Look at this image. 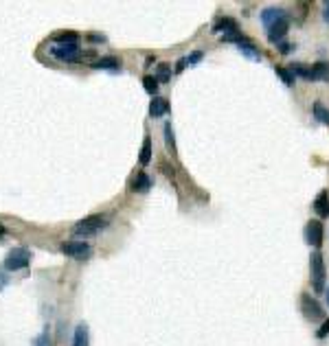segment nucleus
<instances>
[{
	"mask_svg": "<svg viewBox=\"0 0 329 346\" xmlns=\"http://www.w3.org/2000/svg\"><path fill=\"white\" fill-rule=\"evenodd\" d=\"M106 226H108L106 217L90 215V217H86V219H82V222H77L75 226H72V234H75V237H92V234L104 230Z\"/></svg>",
	"mask_w": 329,
	"mask_h": 346,
	"instance_id": "obj_1",
	"label": "nucleus"
},
{
	"mask_svg": "<svg viewBox=\"0 0 329 346\" xmlns=\"http://www.w3.org/2000/svg\"><path fill=\"white\" fill-rule=\"evenodd\" d=\"M310 272H312L314 291H316V294H323V291H325V261H323V254H320V252H312Z\"/></svg>",
	"mask_w": 329,
	"mask_h": 346,
	"instance_id": "obj_2",
	"label": "nucleus"
},
{
	"mask_svg": "<svg viewBox=\"0 0 329 346\" xmlns=\"http://www.w3.org/2000/svg\"><path fill=\"white\" fill-rule=\"evenodd\" d=\"M31 263V252L27 248H13L9 250V254L5 256V270L7 272H16V270H24Z\"/></svg>",
	"mask_w": 329,
	"mask_h": 346,
	"instance_id": "obj_3",
	"label": "nucleus"
},
{
	"mask_svg": "<svg viewBox=\"0 0 329 346\" xmlns=\"http://www.w3.org/2000/svg\"><path fill=\"white\" fill-rule=\"evenodd\" d=\"M301 309H303V315L310 322H320L325 320V309L320 307V303L316 298H312L310 294H303L301 296Z\"/></svg>",
	"mask_w": 329,
	"mask_h": 346,
	"instance_id": "obj_4",
	"label": "nucleus"
},
{
	"mask_svg": "<svg viewBox=\"0 0 329 346\" xmlns=\"http://www.w3.org/2000/svg\"><path fill=\"white\" fill-rule=\"evenodd\" d=\"M50 55L55 57V60H60V62H77L79 60V44L77 42H72V44H53L50 46Z\"/></svg>",
	"mask_w": 329,
	"mask_h": 346,
	"instance_id": "obj_5",
	"label": "nucleus"
},
{
	"mask_svg": "<svg viewBox=\"0 0 329 346\" xmlns=\"http://www.w3.org/2000/svg\"><path fill=\"white\" fill-rule=\"evenodd\" d=\"M323 239H325V228H323V222L318 219H312L310 224L305 226V241L314 248H320L323 246Z\"/></svg>",
	"mask_w": 329,
	"mask_h": 346,
	"instance_id": "obj_6",
	"label": "nucleus"
},
{
	"mask_svg": "<svg viewBox=\"0 0 329 346\" xmlns=\"http://www.w3.org/2000/svg\"><path fill=\"white\" fill-rule=\"evenodd\" d=\"M62 252L66 256H72V259H86L90 254V246L86 241H66V244H62Z\"/></svg>",
	"mask_w": 329,
	"mask_h": 346,
	"instance_id": "obj_7",
	"label": "nucleus"
},
{
	"mask_svg": "<svg viewBox=\"0 0 329 346\" xmlns=\"http://www.w3.org/2000/svg\"><path fill=\"white\" fill-rule=\"evenodd\" d=\"M281 20H288V11L285 9H266L261 13V22L266 24V29H270L272 24H276V22Z\"/></svg>",
	"mask_w": 329,
	"mask_h": 346,
	"instance_id": "obj_8",
	"label": "nucleus"
},
{
	"mask_svg": "<svg viewBox=\"0 0 329 346\" xmlns=\"http://www.w3.org/2000/svg\"><path fill=\"white\" fill-rule=\"evenodd\" d=\"M169 112V101L163 99V97H154L149 103V116L151 119H160Z\"/></svg>",
	"mask_w": 329,
	"mask_h": 346,
	"instance_id": "obj_9",
	"label": "nucleus"
},
{
	"mask_svg": "<svg viewBox=\"0 0 329 346\" xmlns=\"http://www.w3.org/2000/svg\"><path fill=\"white\" fill-rule=\"evenodd\" d=\"M288 26H290L288 20H281V22H276V24H272L268 29V40L272 44H279L283 40V35L288 33Z\"/></svg>",
	"mask_w": 329,
	"mask_h": 346,
	"instance_id": "obj_10",
	"label": "nucleus"
},
{
	"mask_svg": "<svg viewBox=\"0 0 329 346\" xmlns=\"http://www.w3.org/2000/svg\"><path fill=\"white\" fill-rule=\"evenodd\" d=\"M310 82H329V64L318 62L310 68Z\"/></svg>",
	"mask_w": 329,
	"mask_h": 346,
	"instance_id": "obj_11",
	"label": "nucleus"
},
{
	"mask_svg": "<svg viewBox=\"0 0 329 346\" xmlns=\"http://www.w3.org/2000/svg\"><path fill=\"white\" fill-rule=\"evenodd\" d=\"M314 210H316L318 217H329V195L327 191H320L314 200Z\"/></svg>",
	"mask_w": 329,
	"mask_h": 346,
	"instance_id": "obj_12",
	"label": "nucleus"
},
{
	"mask_svg": "<svg viewBox=\"0 0 329 346\" xmlns=\"http://www.w3.org/2000/svg\"><path fill=\"white\" fill-rule=\"evenodd\" d=\"M94 68H101V70H110V72H119L121 70V60H116V57H101L92 64Z\"/></svg>",
	"mask_w": 329,
	"mask_h": 346,
	"instance_id": "obj_13",
	"label": "nucleus"
},
{
	"mask_svg": "<svg viewBox=\"0 0 329 346\" xmlns=\"http://www.w3.org/2000/svg\"><path fill=\"white\" fill-rule=\"evenodd\" d=\"M213 31H215V33H224V35L235 33V31H237V22L233 20V18H222V20H217V22H215Z\"/></svg>",
	"mask_w": 329,
	"mask_h": 346,
	"instance_id": "obj_14",
	"label": "nucleus"
},
{
	"mask_svg": "<svg viewBox=\"0 0 329 346\" xmlns=\"http://www.w3.org/2000/svg\"><path fill=\"white\" fill-rule=\"evenodd\" d=\"M90 344V335H88V327L84 325H77L75 329V340H72V346H88Z\"/></svg>",
	"mask_w": 329,
	"mask_h": 346,
	"instance_id": "obj_15",
	"label": "nucleus"
},
{
	"mask_svg": "<svg viewBox=\"0 0 329 346\" xmlns=\"http://www.w3.org/2000/svg\"><path fill=\"white\" fill-rule=\"evenodd\" d=\"M138 163H141V167H147L151 163V138L145 136L143 141V147H141V156H138Z\"/></svg>",
	"mask_w": 329,
	"mask_h": 346,
	"instance_id": "obj_16",
	"label": "nucleus"
},
{
	"mask_svg": "<svg viewBox=\"0 0 329 346\" xmlns=\"http://www.w3.org/2000/svg\"><path fill=\"white\" fill-rule=\"evenodd\" d=\"M53 40H55V44H72L79 40V35L75 31H60L53 35Z\"/></svg>",
	"mask_w": 329,
	"mask_h": 346,
	"instance_id": "obj_17",
	"label": "nucleus"
},
{
	"mask_svg": "<svg viewBox=\"0 0 329 346\" xmlns=\"http://www.w3.org/2000/svg\"><path fill=\"white\" fill-rule=\"evenodd\" d=\"M149 187H151V178H149V175L147 173H138L136 182H134V191H141V193H143V191H147Z\"/></svg>",
	"mask_w": 329,
	"mask_h": 346,
	"instance_id": "obj_18",
	"label": "nucleus"
},
{
	"mask_svg": "<svg viewBox=\"0 0 329 346\" xmlns=\"http://www.w3.org/2000/svg\"><path fill=\"white\" fill-rule=\"evenodd\" d=\"M169 77H171V66L169 64H158L156 82H169Z\"/></svg>",
	"mask_w": 329,
	"mask_h": 346,
	"instance_id": "obj_19",
	"label": "nucleus"
},
{
	"mask_svg": "<svg viewBox=\"0 0 329 346\" xmlns=\"http://www.w3.org/2000/svg\"><path fill=\"white\" fill-rule=\"evenodd\" d=\"M314 114H316V119H318L320 123L329 125V110L323 108V103H314Z\"/></svg>",
	"mask_w": 329,
	"mask_h": 346,
	"instance_id": "obj_20",
	"label": "nucleus"
},
{
	"mask_svg": "<svg viewBox=\"0 0 329 346\" xmlns=\"http://www.w3.org/2000/svg\"><path fill=\"white\" fill-rule=\"evenodd\" d=\"M143 88L151 94V97H158V84H156V77H145V79H143Z\"/></svg>",
	"mask_w": 329,
	"mask_h": 346,
	"instance_id": "obj_21",
	"label": "nucleus"
},
{
	"mask_svg": "<svg viewBox=\"0 0 329 346\" xmlns=\"http://www.w3.org/2000/svg\"><path fill=\"white\" fill-rule=\"evenodd\" d=\"M276 70V75H279L281 79H283V84L285 86H292V84H294V72H292V70H288V68H274Z\"/></svg>",
	"mask_w": 329,
	"mask_h": 346,
	"instance_id": "obj_22",
	"label": "nucleus"
},
{
	"mask_svg": "<svg viewBox=\"0 0 329 346\" xmlns=\"http://www.w3.org/2000/svg\"><path fill=\"white\" fill-rule=\"evenodd\" d=\"M165 138H167V147H169L171 151H175V143H173V127H171V123H167V125H165Z\"/></svg>",
	"mask_w": 329,
	"mask_h": 346,
	"instance_id": "obj_23",
	"label": "nucleus"
},
{
	"mask_svg": "<svg viewBox=\"0 0 329 346\" xmlns=\"http://www.w3.org/2000/svg\"><path fill=\"white\" fill-rule=\"evenodd\" d=\"M202 57H204V55H202V50H193V53H191V55H189V57H187V60H185V62H187L189 66H195L197 62H200V60H202Z\"/></svg>",
	"mask_w": 329,
	"mask_h": 346,
	"instance_id": "obj_24",
	"label": "nucleus"
},
{
	"mask_svg": "<svg viewBox=\"0 0 329 346\" xmlns=\"http://www.w3.org/2000/svg\"><path fill=\"white\" fill-rule=\"evenodd\" d=\"M46 340H48V329L44 331V333H42L40 337H35L33 344H35V346H46Z\"/></svg>",
	"mask_w": 329,
	"mask_h": 346,
	"instance_id": "obj_25",
	"label": "nucleus"
},
{
	"mask_svg": "<svg viewBox=\"0 0 329 346\" xmlns=\"http://www.w3.org/2000/svg\"><path fill=\"white\" fill-rule=\"evenodd\" d=\"M329 333V320H323V327L316 331V337H325Z\"/></svg>",
	"mask_w": 329,
	"mask_h": 346,
	"instance_id": "obj_26",
	"label": "nucleus"
},
{
	"mask_svg": "<svg viewBox=\"0 0 329 346\" xmlns=\"http://www.w3.org/2000/svg\"><path fill=\"white\" fill-rule=\"evenodd\" d=\"M7 285H9V276H7V274H5V272H3V270H0V291H3V289H5V287H7Z\"/></svg>",
	"mask_w": 329,
	"mask_h": 346,
	"instance_id": "obj_27",
	"label": "nucleus"
},
{
	"mask_svg": "<svg viewBox=\"0 0 329 346\" xmlns=\"http://www.w3.org/2000/svg\"><path fill=\"white\" fill-rule=\"evenodd\" d=\"M88 40H90V42H106V35H99V33H90V35H88Z\"/></svg>",
	"mask_w": 329,
	"mask_h": 346,
	"instance_id": "obj_28",
	"label": "nucleus"
},
{
	"mask_svg": "<svg viewBox=\"0 0 329 346\" xmlns=\"http://www.w3.org/2000/svg\"><path fill=\"white\" fill-rule=\"evenodd\" d=\"M279 50H281V53H290V50H292V44L281 42V44H279Z\"/></svg>",
	"mask_w": 329,
	"mask_h": 346,
	"instance_id": "obj_29",
	"label": "nucleus"
},
{
	"mask_svg": "<svg viewBox=\"0 0 329 346\" xmlns=\"http://www.w3.org/2000/svg\"><path fill=\"white\" fill-rule=\"evenodd\" d=\"M323 16H325V20H327V22H329V3H327V5H325V13H323Z\"/></svg>",
	"mask_w": 329,
	"mask_h": 346,
	"instance_id": "obj_30",
	"label": "nucleus"
},
{
	"mask_svg": "<svg viewBox=\"0 0 329 346\" xmlns=\"http://www.w3.org/2000/svg\"><path fill=\"white\" fill-rule=\"evenodd\" d=\"M327 303H329V291H327Z\"/></svg>",
	"mask_w": 329,
	"mask_h": 346,
	"instance_id": "obj_31",
	"label": "nucleus"
}]
</instances>
